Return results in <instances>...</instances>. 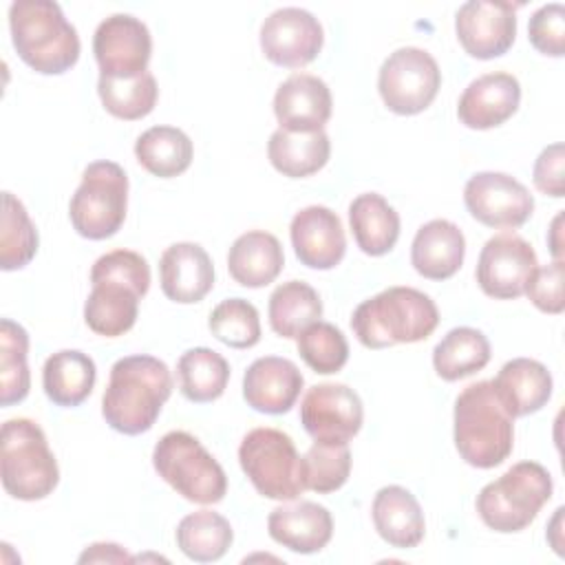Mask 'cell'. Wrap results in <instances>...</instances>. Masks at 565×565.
I'll list each match as a JSON object with an SVG mask.
<instances>
[{
  "label": "cell",
  "mask_w": 565,
  "mask_h": 565,
  "mask_svg": "<svg viewBox=\"0 0 565 565\" xmlns=\"http://www.w3.org/2000/svg\"><path fill=\"white\" fill-rule=\"evenodd\" d=\"M362 422V399L347 384H316L300 402V424L320 444H349L360 433Z\"/></svg>",
  "instance_id": "5bb4252c"
},
{
  "label": "cell",
  "mask_w": 565,
  "mask_h": 565,
  "mask_svg": "<svg viewBox=\"0 0 565 565\" xmlns=\"http://www.w3.org/2000/svg\"><path fill=\"white\" fill-rule=\"evenodd\" d=\"M135 157L152 177L172 179L190 168L194 146L192 139L177 126H152L137 137Z\"/></svg>",
  "instance_id": "4dcf8cb0"
},
{
  "label": "cell",
  "mask_w": 565,
  "mask_h": 565,
  "mask_svg": "<svg viewBox=\"0 0 565 565\" xmlns=\"http://www.w3.org/2000/svg\"><path fill=\"white\" fill-rule=\"evenodd\" d=\"M267 532L271 541L296 554H316L333 536V516L316 501L285 503L269 512Z\"/></svg>",
  "instance_id": "603a6c76"
},
{
  "label": "cell",
  "mask_w": 565,
  "mask_h": 565,
  "mask_svg": "<svg viewBox=\"0 0 565 565\" xmlns=\"http://www.w3.org/2000/svg\"><path fill=\"white\" fill-rule=\"evenodd\" d=\"M563 161H565V148L561 141L550 143L547 148L541 150L532 168V181L541 194L554 196V199H561L565 194Z\"/></svg>",
  "instance_id": "ee69618b"
},
{
  "label": "cell",
  "mask_w": 565,
  "mask_h": 565,
  "mask_svg": "<svg viewBox=\"0 0 565 565\" xmlns=\"http://www.w3.org/2000/svg\"><path fill=\"white\" fill-rule=\"evenodd\" d=\"M492 386L505 411L516 419L539 413L550 402L554 380L539 360L514 358L499 369Z\"/></svg>",
  "instance_id": "d4e9b609"
},
{
  "label": "cell",
  "mask_w": 565,
  "mask_h": 565,
  "mask_svg": "<svg viewBox=\"0 0 565 565\" xmlns=\"http://www.w3.org/2000/svg\"><path fill=\"white\" fill-rule=\"evenodd\" d=\"M177 547L196 563H214L223 558L234 541L230 521L214 510L185 514L174 532Z\"/></svg>",
  "instance_id": "e575fe53"
},
{
  "label": "cell",
  "mask_w": 565,
  "mask_h": 565,
  "mask_svg": "<svg viewBox=\"0 0 565 565\" xmlns=\"http://www.w3.org/2000/svg\"><path fill=\"white\" fill-rule=\"evenodd\" d=\"M97 95L106 113L124 121H137L152 113L159 97V86L150 71L132 79H115L99 75Z\"/></svg>",
  "instance_id": "74e56055"
},
{
  "label": "cell",
  "mask_w": 565,
  "mask_h": 565,
  "mask_svg": "<svg viewBox=\"0 0 565 565\" xmlns=\"http://www.w3.org/2000/svg\"><path fill=\"white\" fill-rule=\"evenodd\" d=\"M521 104V84L512 73L494 71L472 79L457 104V117L466 128L490 130L505 124Z\"/></svg>",
  "instance_id": "ffe728a7"
},
{
  "label": "cell",
  "mask_w": 565,
  "mask_h": 565,
  "mask_svg": "<svg viewBox=\"0 0 565 565\" xmlns=\"http://www.w3.org/2000/svg\"><path fill=\"white\" fill-rule=\"evenodd\" d=\"M439 324L435 300L415 287H388L373 298L362 300L351 329L366 349H388L426 340Z\"/></svg>",
  "instance_id": "277c9868"
},
{
  "label": "cell",
  "mask_w": 565,
  "mask_h": 565,
  "mask_svg": "<svg viewBox=\"0 0 565 565\" xmlns=\"http://www.w3.org/2000/svg\"><path fill=\"white\" fill-rule=\"evenodd\" d=\"M210 333L230 349H252L260 342L258 309L245 298H225L207 318Z\"/></svg>",
  "instance_id": "ab89813d"
},
{
  "label": "cell",
  "mask_w": 565,
  "mask_h": 565,
  "mask_svg": "<svg viewBox=\"0 0 565 565\" xmlns=\"http://www.w3.org/2000/svg\"><path fill=\"white\" fill-rule=\"evenodd\" d=\"M516 9L512 2L468 0L457 9L455 33L475 60H494L510 51L516 38Z\"/></svg>",
  "instance_id": "e0dca14e"
},
{
  "label": "cell",
  "mask_w": 565,
  "mask_h": 565,
  "mask_svg": "<svg viewBox=\"0 0 565 565\" xmlns=\"http://www.w3.org/2000/svg\"><path fill=\"white\" fill-rule=\"evenodd\" d=\"M9 31L18 57L40 75H62L79 60V35L51 0H15Z\"/></svg>",
  "instance_id": "5b68a950"
},
{
  "label": "cell",
  "mask_w": 565,
  "mask_h": 565,
  "mask_svg": "<svg viewBox=\"0 0 565 565\" xmlns=\"http://www.w3.org/2000/svg\"><path fill=\"white\" fill-rule=\"evenodd\" d=\"M552 492L554 483L545 466L519 461L481 488L477 494V514L494 532H521L536 519L541 508L552 499Z\"/></svg>",
  "instance_id": "52a82bcc"
},
{
  "label": "cell",
  "mask_w": 565,
  "mask_h": 565,
  "mask_svg": "<svg viewBox=\"0 0 565 565\" xmlns=\"http://www.w3.org/2000/svg\"><path fill=\"white\" fill-rule=\"evenodd\" d=\"M563 276H565L563 260H552V263L539 265L534 269L532 278L525 285V296L539 311L552 313V316L563 313V309H565Z\"/></svg>",
  "instance_id": "7bdbcfd3"
},
{
  "label": "cell",
  "mask_w": 565,
  "mask_h": 565,
  "mask_svg": "<svg viewBox=\"0 0 565 565\" xmlns=\"http://www.w3.org/2000/svg\"><path fill=\"white\" fill-rule=\"evenodd\" d=\"M300 475L305 490L329 494L340 490L351 475V450L349 444H320L300 457Z\"/></svg>",
  "instance_id": "f35d334b"
},
{
  "label": "cell",
  "mask_w": 565,
  "mask_h": 565,
  "mask_svg": "<svg viewBox=\"0 0 565 565\" xmlns=\"http://www.w3.org/2000/svg\"><path fill=\"white\" fill-rule=\"evenodd\" d=\"M172 386L174 380L163 360L146 353L119 358L110 366L102 415L121 435L148 433L170 399Z\"/></svg>",
  "instance_id": "7a4b0ae2"
},
{
  "label": "cell",
  "mask_w": 565,
  "mask_h": 565,
  "mask_svg": "<svg viewBox=\"0 0 565 565\" xmlns=\"http://www.w3.org/2000/svg\"><path fill=\"white\" fill-rule=\"evenodd\" d=\"M126 210L128 177L124 168L108 159L88 163L68 203L73 230L88 241L110 238L121 230Z\"/></svg>",
  "instance_id": "9c48e42d"
},
{
  "label": "cell",
  "mask_w": 565,
  "mask_h": 565,
  "mask_svg": "<svg viewBox=\"0 0 565 565\" xmlns=\"http://www.w3.org/2000/svg\"><path fill=\"white\" fill-rule=\"evenodd\" d=\"M492 349L483 331L475 327L450 329L433 349V369L446 382H457L486 369Z\"/></svg>",
  "instance_id": "1f68e13d"
},
{
  "label": "cell",
  "mask_w": 565,
  "mask_h": 565,
  "mask_svg": "<svg viewBox=\"0 0 565 565\" xmlns=\"http://www.w3.org/2000/svg\"><path fill=\"white\" fill-rule=\"evenodd\" d=\"M296 347L302 362L320 375L342 371L349 360V342L344 333L335 324L324 320H316L307 329H302L296 338Z\"/></svg>",
  "instance_id": "60d3db41"
},
{
  "label": "cell",
  "mask_w": 565,
  "mask_h": 565,
  "mask_svg": "<svg viewBox=\"0 0 565 565\" xmlns=\"http://www.w3.org/2000/svg\"><path fill=\"white\" fill-rule=\"evenodd\" d=\"M97 366L93 358L77 349H62L46 358L42 366L44 395L62 408L79 406L93 393Z\"/></svg>",
  "instance_id": "83f0119b"
},
{
  "label": "cell",
  "mask_w": 565,
  "mask_h": 565,
  "mask_svg": "<svg viewBox=\"0 0 565 565\" xmlns=\"http://www.w3.org/2000/svg\"><path fill=\"white\" fill-rule=\"evenodd\" d=\"M463 203L475 221L494 230H516L534 212L530 190L505 172H477L463 185Z\"/></svg>",
  "instance_id": "7c38bea8"
},
{
  "label": "cell",
  "mask_w": 565,
  "mask_h": 565,
  "mask_svg": "<svg viewBox=\"0 0 565 565\" xmlns=\"http://www.w3.org/2000/svg\"><path fill=\"white\" fill-rule=\"evenodd\" d=\"M530 44L550 57L565 55V7L561 2H550L539 7L527 22Z\"/></svg>",
  "instance_id": "b9f144b4"
},
{
  "label": "cell",
  "mask_w": 565,
  "mask_h": 565,
  "mask_svg": "<svg viewBox=\"0 0 565 565\" xmlns=\"http://www.w3.org/2000/svg\"><path fill=\"white\" fill-rule=\"evenodd\" d=\"M29 333L11 318L0 320V404H20L31 388Z\"/></svg>",
  "instance_id": "d590c367"
},
{
  "label": "cell",
  "mask_w": 565,
  "mask_h": 565,
  "mask_svg": "<svg viewBox=\"0 0 565 565\" xmlns=\"http://www.w3.org/2000/svg\"><path fill=\"white\" fill-rule=\"evenodd\" d=\"M38 230L20 199L2 192V230H0V267L15 271L26 267L38 254Z\"/></svg>",
  "instance_id": "8d00e7d4"
},
{
  "label": "cell",
  "mask_w": 565,
  "mask_h": 565,
  "mask_svg": "<svg viewBox=\"0 0 565 565\" xmlns=\"http://www.w3.org/2000/svg\"><path fill=\"white\" fill-rule=\"evenodd\" d=\"M177 380L181 395L192 404L218 399L230 382L227 360L207 347H194L181 353L177 362Z\"/></svg>",
  "instance_id": "d6a6232c"
},
{
  "label": "cell",
  "mask_w": 565,
  "mask_h": 565,
  "mask_svg": "<svg viewBox=\"0 0 565 565\" xmlns=\"http://www.w3.org/2000/svg\"><path fill=\"white\" fill-rule=\"evenodd\" d=\"M154 472L185 501L214 505L227 492L223 466L207 448L185 430L166 433L152 450Z\"/></svg>",
  "instance_id": "ba28073f"
},
{
  "label": "cell",
  "mask_w": 565,
  "mask_h": 565,
  "mask_svg": "<svg viewBox=\"0 0 565 565\" xmlns=\"http://www.w3.org/2000/svg\"><path fill=\"white\" fill-rule=\"evenodd\" d=\"M285 267L280 241L265 230L241 234L227 252L230 276L247 289H260L278 278Z\"/></svg>",
  "instance_id": "4316f807"
},
{
  "label": "cell",
  "mask_w": 565,
  "mask_h": 565,
  "mask_svg": "<svg viewBox=\"0 0 565 565\" xmlns=\"http://www.w3.org/2000/svg\"><path fill=\"white\" fill-rule=\"evenodd\" d=\"M539 267L534 247L519 234L503 232L486 241L477 260V282L488 298L514 300Z\"/></svg>",
  "instance_id": "9a60e30c"
},
{
  "label": "cell",
  "mask_w": 565,
  "mask_h": 565,
  "mask_svg": "<svg viewBox=\"0 0 565 565\" xmlns=\"http://www.w3.org/2000/svg\"><path fill=\"white\" fill-rule=\"evenodd\" d=\"M0 477L9 497L46 499L60 483V468L44 430L29 417H13L0 433Z\"/></svg>",
  "instance_id": "8992f818"
},
{
  "label": "cell",
  "mask_w": 565,
  "mask_h": 565,
  "mask_svg": "<svg viewBox=\"0 0 565 565\" xmlns=\"http://www.w3.org/2000/svg\"><path fill=\"white\" fill-rule=\"evenodd\" d=\"M267 157L274 170L282 177L302 179L327 166L331 157V141L324 130L287 132L278 128L267 141Z\"/></svg>",
  "instance_id": "f546056e"
},
{
  "label": "cell",
  "mask_w": 565,
  "mask_h": 565,
  "mask_svg": "<svg viewBox=\"0 0 565 565\" xmlns=\"http://www.w3.org/2000/svg\"><path fill=\"white\" fill-rule=\"evenodd\" d=\"M77 561L79 563H132L135 556H130L117 543H93L79 554Z\"/></svg>",
  "instance_id": "f6af8a7d"
},
{
  "label": "cell",
  "mask_w": 565,
  "mask_h": 565,
  "mask_svg": "<svg viewBox=\"0 0 565 565\" xmlns=\"http://www.w3.org/2000/svg\"><path fill=\"white\" fill-rule=\"evenodd\" d=\"M238 463L254 490L274 501H294L305 492L300 455L294 439L269 426L249 430L238 446Z\"/></svg>",
  "instance_id": "30bf717a"
},
{
  "label": "cell",
  "mask_w": 565,
  "mask_h": 565,
  "mask_svg": "<svg viewBox=\"0 0 565 565\" xmlns=\"http://www.w3.org/2000/svg\"><path fill=\"white\" fill-rule=\"evenodd\" d=\"M349 225L355 245L366 256L388 254L399 238V214L377 192H364L351 201Z\"/></svg>",
  "instance_id": "f1b7e54d"
},
{
  "label": "cell",
  "mask_w": 565,
  "mask_h": 565,
  "mask_svg": "<svg viewBox=\"0 0 565 565\" xmlns=\"http://www.w3.org/2000/svg\"><path fill=\"white\" fill-rule=\"evenodd\" d=\"M90 285L84 302L88 329L104 338H119L137 322L139 300L150 289V265L139 252L113 249L93 263Z\"/></svg>",
  "instance_id": "6da1fadb"
},
{
  "label": "cell",
  "mask_w": 565,
  "mask_h": 565,
  "mask_svg": "<svg viewBox=\"0 0 565 565\" xmlns=\"http://www.w3.org/2000/svg\"><path fill=\"white\" fill-rule=\"evenodd\" d=\"M263 55L285 68L307 66L318 57L324 42L320 20L300 7H282L271 11L260 24Z\"/></svg>",
  "instance_id": "2e32d148"
},
{
  "label": "cell",
  "mask_w": 565,
  "mask_h": 565,
  "mask_svg": "<svg viewBox=\"0 0 565 565\" xmlns=\"http://www.w3.org/2000/svg\"><path fill=\"white\" fill-rule=\"evenodd\" d=\"M452 439L459 457L479 470H490L512 455L514 417L497 397L492 380L472 382L457 395Z\"/></svg>",
  "instance_id": "3957f363"
},
{
  "label": "cell",
  "mask_w": 565,
  "mask_h": 565,
  "mask_svg": "<svg viewBox=\"0 0 565 565\" xmlns=\"http://www.w3.org/2000/svg\"><path fill=\"white\" fill-rule=\"evenodd\" d=\"M463 256V232L448 218H433L424 223L411 245V265L428 280L452 278L461 269Z\"/></svg>",
  "instance_id": "cb8c5ba5"
},
{
  "label": "cell",
  "mask_w": 565,
  "mask_h": 565,
  "mask_svg": "<svg viewBox=\"0 0 565 565\" xmlns=\"http://www.w3.org/2000/svg\"><path fill=\"white\" fill-rule=\"evenodd\" d=\"M371 516L377 534L391 547L413 550L424 541L426 521L419 501L404 486H384L375 492Z\"/></svg>",
  "instance_id": "484cf974"
},
{
  "label": "cell",
  "mask_w": 565,
  "mask_h": 565,
  "mask_svg": "<svg viewBox=\"0 0 565 565\" xmlns=\"http://www.w3.org/2000/svg\"><path fill=\"white\" fill-rule=\"evenodd\" d=\"M269 327L280 338H298L302 329L322 316V300L318 291L305 280H287L278 285L267 305Z\"/></svg>",
  "instance_id": "836d02e7"
},
{
  "label": "cell",
  "mask_w": 565,
  "mask_h": 565,
  "mask_svg": "<svg viewBox=\"0 0 565 565\" xmlns=\"http://www.w3.org/2000/svg\"><path fill=\"white\" fill-rule=\"evenodd\" d=\"M93 53L99 75L132 79L148 71L152 57V35L139 18L130 13H113L97 24L93 35Z\"/></svg>",
  "instance_id": "4fadbf2b"
},
{
  "label": "cell",
  "mask_w": 565,
  "mask_h": 565,
  "mask_svg": "<svg viewBox=\"0 0 565 565\" xmlns=\"http://www.w3.org/2000/svg\"><path fill=\"white\" fill-rule=\"evenodd\" d=\"M289 238L296 258L309 269H333L347 254L340 216L327 205H307L294 214Z\"/></svg>",
  "instance_id": "ac0fdd59"
},
{
  "label": "cell",
  "mask_w": 565,
  "mask_h": 565,
  "mask_svg": "<svg viewBox=\"0 0 565 565\" xmlns=\"http://www.w3.org/2000/svg\"><path fill=\"white\" fill-rule=\"evenodd\" d=\"M333 97L324 79L311 73L289 75L274 95V115L287 132H316L331 119Z\"/></svg>",
  "instance_id": "d6986e66"
},
{
  "label": "cell",
  "mask_w": 565,
  "mask_h": 565,
  "mask_svg": "<svg viewBox=\"0 0 565 565\" xmlns=\"http://www.w3.org/2000/svg\"><path fill=\"white\" fill-rule=\"evenodd\" d=\"M305 377L300 369L278 355L254 360L243 375V397L247 406L265 415L289 413L298 402Z\"/></svg>",
  "instance_id": "44dd1931"
},
{
  "label": "cell",
  "mask_w": 565,
  "mask_h": 565,
  "mask_svg": "<svg viewBox=\"0 0 565 565\" xmlns=\"http://www.w3.org/2000/svg\"><path fill=\"white\" fill-rule=\"evenodd\" d=\"M441 71L437 60L419 46L395 49L380 66L377 90L395 115H419L437 97Z\"/></svg>",
  "instance_id": "8fae6325"
},
{
  "label": "cell",
  "mask_w": 565,
  "mask_h": 565,
  "mask_svg": "<svg viewBox=\"0 0 565 565\" xmlns=\"http://www.w3.org/2000/svg\"><path fill=\"white\" fill-rule=\"evenodd\" d=\"M563 505L561 508H556V512H554V519L550 521V530H547V541L552 543V547H554V552L556 554H561L563 556V541H561V521H563Z\"/></svg>",
  "instance_id": "7dc6e473"
},
{
  "label": "cell",
  "mask_w": 565,
  "mask_h": 565,
  "mask_svg": "<svg viewBox=\"0 0 565 565\" xmlns=\"http://www.w3.org/2000/svg\"><path fill=\"white\" fill-rule=\"evenodd\" d=\"M563 212H558L554 218H552V225L547 230V247L554 256V260H563Z\"/></svg>",
  "instance_id": "bcb514c9"
},
{
  "label": "cell",
  "mask_w": 565,
  "mask_h": 565,
  "mask_svg": "<svg viewBox=\"0 0 565 565\" xmlns=\"http://www.w3.org/2000/svg\"><path fill=\"white\" fill-rule=\"evenodd\" d=\"M159 282L168 300L192 305L214 287V265L199 243H172L159 258Z\"/></svg>",
  "instance_id": "7402d4cb"
}]
</instances>
